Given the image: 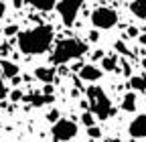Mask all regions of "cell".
<instances>
[{
	"instance_id": "obj_1",
	"label": "cell",
	"mask_w": 146,
	"mask_h": 142,
	"mask_svg": "<svg viewBox=\"0 0 146 142\" xmlns=\"http://www.w3.org/2000/svg\"><path fill=\"white\" fill-rule=\"evenodd\" d=\"M53 39H55L53 27L39 25V27H35V29H29V31L18 33L16 43H18L21 53H25V55H41V53H45V51L51 49Z\"/></svg>"
},
{
	"instance_id": "obj_2",
	"label": "cell",
	"mask_w": 146,
	"mask_h": 142,
	"mask_svg": "<svg viewBox=\"0 0 146 142\" xmlns=\"http://www.w3.org/2000/svg\"><path fill=\"white\" fill-rule=\"evenodd\" d=\"M85 53H87V45L81 39H63V41L57 43V47H55L51 61L55 65H63V63H67L71 59H79L81 55H85Z\"/></svg>"
},
{
	"instance_id": "obj_3",
	"label": "cell",
	"mask_w": 146,
	"mask_h": 142,
	"mask_svg": "<svg viewBox=\"0 0 146 142\" xmlns=\"http://www.w3.org/2000/svg\"><path fill=\"white\" fill-rule=\"evenodd\" d=\"M85 94H87L89 108H91V112H94L96 118L108 120V118H112V116L116 114V108L112 106V102L108 100V96H106V92L102 90V87H98V85H89Z\"/></svg>"
},
{
	"instance_id": "obj_4",
	"label": "cell",
	"mask_w": 146,
	"mask_h": 142,
	"mask_svg": "<svg viewBox=\"0 0 146 142\" xmlns=\"http://www.w3.org/2000/svg\"><path fill=\"white\" fill-rule=\"evenodd\" d=\"M91 25L96 29H114L118 25V12L114 8H108V6H100L91 12Z\"/></svg>"
},
{
	"instance_id": "obj_5",
	"label": "cell",
	"mask_w": 146,
	"mask_h": 142,
	"mask_svg": "<svg viewBox=\"0 0 146 142\" xmlns=\"http://www.w3.org/2000/svg\"><path fill=\"white\" fill-rule=\"evenodd\" d=\"M83 2H85V0H59L57 10L61 14V21L65 23V27H71L73 23H75Z\"/></svg>"
},
{
	"instance_id": "obj_6",
	"label": "cell",
	"mask_w": 146,
	"mask_h": 142,
	"mask_svg": "<svg viewBox=\"0 0 146 142\" xmlns=\"http://www.w3.org/2000/svg\"><path fill=\"white\" fill-rule=\"evenodd\" d=\"M51 136L55 140H71L77 136V124L71 120H65V118H59L57 122H53Z\"/></svg>"
},
{
	"instance_id": "obj_7",
	"label": "cell",
	"mask_w": 146,
	"mask_h": 142,
	"mask_svg": "<svg viewBox=\"0 0 146 142\" xmlns=\"http://www.w3.org/2000/svg\"><path fill=\"white\" fill-rule=\"evenodd\" d=\"M128 132L132 138H146V114L136 116L128 126Z\"/></svg>"
},
{
	"instance_id": "obj_8",
	"label": "cell",
	"mask_w": 146,
	"mask_h": 142,
	"mask_svg": "<svg viewBox=\"0 0 146 142\" xmlns=\"http://www.w3.org/2000/svg\"><path fill=\"white\" fill-rule=\"evenodd\" d=\"M79 77H81L83 81H100L102 69L96 67V65H83V67L79 69Z\"/></svg>"
},
{
	"instance_id": "obj_9",
	"label": "cell",
	"mask_w": 146,
	"mask_h": 142,
	"mask_svg": "<svg viewBox=\"0 0 146 142\" xmlns=\"http://www.w3.org/2000/svg\"><path fill=\"white\" fill-rule=\"evenodd\" d=\"M25 102H29L31 106H47V104H53L55 102V98H53V94H31V96H27V98H23Z\"/></svg>"
},
{
	"instance_id": "obj_10",
	"label": "cell",
	"mask_w": 146,
	"mask_h": 142,
	"mask_svg": "<svg viewBox=\"0 0 146 142\" xmlns=\"http://www.w3.org/2000/svg\"><path fill=\"white\" fill-rule=\"evenodd\" d=\"M55 73H57V69H55V67H36L35 69V77L39 81H43V83H53Z\"/></svg>"
},
{
	"instance_id": "obj_11",
	"label": "cell",
	"mask_w": 146,
	"mask_h": 142,
	"mask_svg": "<svg viewBox=\"0 0 146 142\" xmlns=\"http://www.w3.org/2000/svg\"><path fill=\"white\" fill-rule=\"evenodd\" d=\"M25 2L33 4L36 10H43V12H49L57 6V0H25Z\"/></svg>"
},
{
	"instance_id": "obj_12",
	"label": "cell",
	"mask_w": 146,
	"mask_h": 142,
	"mask_svg": "<svg viewBox=\"0 0 146 142\" xmlns=\"http://www.w3.org/2000/svg\"><path fill=\"white\" fill-rule=\"evenodd\" d=\"M130 12L134 16H138V19H146V0H132Z\"/></svg>"
},
{
	"instance_id": "obj_13",
	"label": "cell",
	"mask_w": 146,
	"mask_h": 142,
	"mask_svg": "<svg viewBox=\"0 0 146 142\" xmlns=\"http://www.w3.org/2000/svg\"><path fill=\"white\" fill-rule=\"evenodd\" d=\"M130 87L134 92H146V75H130Z\"/></svg>"
},
{
	"instance_id": "obj_14",
	"label": "cell",
	"mask_w": 146,
	"mask_h": 142,
	"mask_svg": "<svg viewBox=\"0 0 146 142\" xmlns=\"http://www.w3.org/2000/svg\"><path fill=\"white\" fill-rule=\"evenodd\" d=\"M14 75H18V65L12 61H2V77L12 79Z\"/></svg>"
},
{
	"instance_id": "obj_15",
	"label": "cell",
	"mask_w": 146,
	"mask_h": 142,
	"mask_svg": "<svg viewBox=\"0 0 146 142\" xmlns=\"http://www.w3.org/2000/svg\"><path fill=\"white\" fill-rule=\"evenodd\" d=\"M122 110L126 112H134L136 110V94H126L122 100Z\"/></svg>"
},
{
	"instance_id": "obj_16",
	"label": "cell",
	"mask_w": 146,
	"mask_h": 142,
	"mask_svg": "<svg viewBox=\"0 0 146 142\" xmlns=\"http://www.w3.org/2000/svg\"><path fill=\"white\" fill-rule=\"evenodd\" d=\"M116 65H118V59H116L114 55H110V57H102V67H104L106 71H114V69H116Z\"/></svg>"
},
{
	"instance_id": "obj_17",
	"label": "cell",
	"mask_w": 146,
	"mask_h": 142,
	"mask_svg": "<svg viewBox=\"0 0 146 142\" xmlns=\"http://www.w3.org/2000/svg\"><path fill=\"white\" fill-rule=\"evenodd\" d=\"M94 120H96V116H94V112H83L81 114V122H83V126L87 128V126H91V124H94Z\"/></svg>"
},
{
	"instance_id": "obj_18",
	"label": "cell",
	"mask_w": 146,
	"mask_h": 142,
	"mask_svg": "<svg viewBox=\"0 0 146 142\" xmlns=\"http://www.w3.org/2000/svg\"><path fill=\"white\" fill-rule=\"evenodd\" d=\"M87 136H89V138H102V132H100L98 126L91 124V126H87Z\"/></svg>"
},
{
	"instance_id": "obj_19",
	"label": "cell",
	"mask_w": 146,
	"mask_h": 142,
	"mask_svg": "<svg viewBox=\"0 0 146 142\" xmlns=\"http://www.w3.org/2000/svg\"><path fill=\"white\" fill-rule=\"evenodd\" d=\"M6 96H8V92H6V85H4V77L0 73V100H4Z\"/></svg>"
},
{
	"instance_id": "obj_20",
	"label": "cell",
	"mask_w": 146,
	"mask_h": 142,
	"mask_svg": "<svg viewBox=\"0 0 146 142\" xmlns=\"http://www.w3.org/2000/svg\"><path fill=\"white\" fill-rule=\"evenodd\" d=\"M114 49H116L118 53H128V49H126V45H124L122 41H116V43H114Z\"/></svg>"
},
{
	"instance_id": "obj_21",
	"label": "cell",
	"mask_w": 146,
	"mask_h": 142,
	"mask_svg": "<svg viewBox=\"0 0 146 142\" xmlns=\"http://www.w3.org/2000/svg\"><path fill=\"white\" fill-rule=\"evenodd\" d=\"M47 120H49V122H57V120H59V112H57V110H51V112L47 114Z\"/></svg>"
},
{
	"instance_id": "obj_22",
	"label": "cell",
	"mask_w": 146,
	"mask_h": 142,
	"mask_svg": "<svg viewBox=\"0 0 146 142\" xmlns=\"http://www.w3.org/2000/svg\"><path fill=\"white\" fill-rule=\"evenodd\" d=\"M10 100H12V102H18V100H23V92H21V90H14V92L10 94Z\"/></svg>"
},
{
	"instance_id": "obj_23",
	"label": "cell",
	"mask_w": 146,
	"mask_h": 142,
	"mask_svg": "<svg viewBox=\"0 0 146 142\" xmlns=\"http://www.w3.org/2000/svg\"><path fill=\"white\" fill-rule=\"evenodd\" d=\"M14 33H18V27H16V25H12V27H6V35H14Z\"/></svg>"
},
{
	"instance_id": "obj_24",
	"label": "cell",
	"mask_w": 146,
	"mask_h": 142,
	"mask_svg": "<svg viewBox=\"0 0 146 142\" xmlns=\"http://www.w3.org/2000/svg\"><path fill=\"white\" fill-rule=\"evenodd\" d=\"M98 39H100V35H98L96 31H91V33H89V41H91V43H96Z\"/></svg>"
},
{
	"instance_id": "obj_25",
	"label": "cell",
	"mask_w": 146,
	"mask_h": 142,
	"mask_svg": "<svg viewBox=\"0 0 146 142\" xmlns=\"http://www.w3.org/2000/svg\"><path fill=\"white\" fill-rule=\"evenodd\" d=\"M136 35H138V29H134V27L128 29V37H136Z\"/></svg>"
},
{
	"instance_id": "obj_26",
	"label": "cell",
	"mask_w": 146,
	"mask_h": 142,
	"mask_svg": "<svg viewBox=\"0 0 146 142\" xmlns=\"http://www.w3.org/2000/svg\"><path fill=\"white\" fill-rule=\"evenodd\" d=\"M23 4H25V0H12V6L14 8H21Z\"/></svg>"
},
{
	"instance_id": "obj_27",
	"label": "cell",
	"mask_w": 146,
	"mask_h": 142,
	"mask_svg": "<svg viewBox=\"0 0 146 142\" xmlns=\"http://www.w3.org/2000/svg\"><path fill=\"white\" fill-rule=\"evenodd\" d=\"M140 43H142V45H144V47H146V31H144V33H142V35H140Z\"/></svg>"
},
{
	"instance_id": "obj_28",
	"label": "cell",
	"mask_w": 146,
	"mask_h": 142,
	"mask_svg": "<svg viewBox=\"0 0 146 142\" xmlns=\"http://www.w3.org/2000/svg\"><path fill=\"white\" fill-rule=\"evenodd\" d=\"M4 10H6V4L2 2V0H0V16H2V14H4Z\"/></svg>"
},
{
	"instance_id": "obj_29",
	"label": "cell",
	"mask_w": 146,
	"mask_h": 142,
	"mask_svg": "<svg viewBox=\"0 0 146 142\" xmlns=\"http://www.w3.org/2000/svg\"><path fill=\"white\" fill-rule=\"evenodd\" d=\"M124 73H126V75H130V65H128L126 61H124Z\"/></svg>"
},
{
	"instance_id": "obj_30",
	"label": "cell",
	"mask_w": 146,
	"mask_h": 142,
	"mask_svg": "<svg viewBox=\"0 0 146 142\" xmlns=\"http://www.w3.org/2000/svg\"><path fill=\"white\" fill-rule=\"evenodd\" d=\"M142 67H144V69H146V57H144V59H142Z\"/></svg>"
}]
</instances>
